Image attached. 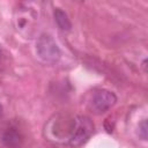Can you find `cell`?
<instances>
[{
    "instance_id": "obj_1",
    "label": "cell",
    "mask_w": 148,
    "mask_h": 148,
    "mask_svg": "<svg viewBox=\"0 0 148 148\" xmlns=\"http://www.w3.org/2000/svg\"><path fill=\"white\" fill-rule=\"evenodd\" d=\"M92 132H94V124L89 117L86 116L75 117L71 126L68 145L73 148L82 146L90 138Z\"/></svg>"
},
{
    "instance_id": "obj_2",
    "label": "cell",
    "mask_w": 148,
    "mask_h": 148,
    "mask_svg": "<svg viewBox=\"0 0 148 148\" xmlns=\"http://www.w3.org/2000/svg\"><path fill=\"white\" fill-rule=\"evenodd\" d=\"M36 52L38 57L49 64H54L60 59L61 52L56 43V40L52 38V36L47 34H42L36 42Z\"/></svg>"
},
{
    "instance_id": "obj_3",
    "label": "cell",
    "mask_w": 148,
    "mask_h": 148,
    "mask_svg": "<svg viewBox=\"0 0 148 148\" xmlns=\"http://www.w3.org/2000/svg\"><path fill=\"white\" fill-rule=\"evenodd\" d=\"M116 103H117V96L114 95V92L106 89H101L92 95L89 108L91 112H94L95 114H102L109 111Z\"/></svg>"
},
{
    "instance_id": "obj_4",
    "label": "cell",
    "mask_w": 148,
    "mask_h": 148,
    "mask_svg": "<svg viewBox=\"0 0 148 148\" xmlns=\"http://www.w3.org/2000/svg\"><path fill=\"white\" fill-rule=\"evenodd\" d=\"M32 6H34V3H31V2L20 3L16 9L15 22H16L17 30H20L21 32L34 28V24L37 20V13L34 10L36 8Z\"/></svg>"
},
{
    "instance_id": "obj_5",
    "label": "cell",
    "mask_w": 148,
    "mask_h": 148,
    "mask_svg": "<svg viewBox=\"0 0 148 148\" xmlns=\"http://www.w3.org/2000/svg\"><path fill=\"white\" fill-rule=\"evenodd\" d=\"M1 141L8 148H18L22 143V135L16 127L9 126L2 132Z\"/></svg>"
},
{
    "instance_id": "obj_6",
    "label": "cell",
    "mask_w": 148,
    "mask_h": 148,
    "mask_svg": "<svg viewBox=\"0 0 148 148\" xmlns=\"http://www.w3.org/2000/svg\"><path fill=\"white\" fill-rule=\"evenodd\" d=\"M53 16H54V21L58 24V27L64 30V31H68L72 28V23L71 20L68 18V15L61 9V8H56L53 12Z\"/></svg>"
},
{
    "instance_id": "obj_7",
    "label": "cell",
    "mask_w": 148,
    "mask_h": 148,
    "mask_svg": "<svg viewBox=\"0 0 148 148\" xmlns=\"http://www.w3.org/2000/svg\"><path fill=\"white\" fill-rule=\"evenodd\" d=\"M148 130V126H147V120L143 119L140 124H139V136L142 139V140H147V131Z\"/></svg>"
},
{
    "instance_id": "obj_8",
    "label": "cell",
    "mask_w": 148,
    "mask_h": 148,
    "mask_svg": "<svg viewBox=\"0 0 148 148\" xmlns=\"http://www.w3.org/2000/svg\"><path fill=\"white\" fill-rule=\"evenodd\" d=\"M5 60H6V57L3 56L2 51L0 50V71H1V69H2V67L5 66Z\"/></svg>"
},
{
    "instance_id": "obj_9",
    "label": "cell",
    "mask_w": 148,
    "mask_h": 148,
    "mask_svg": "<svg viewBox=\"0 0 148 148\" xmlns=\"http://www.w3.org/2000/svg\"><path fill=\"white\" fill-rule=\"evenodd\" d=\"M2 116V106H1V104H0V117Z\"/></svg>"
}]
</instances>
